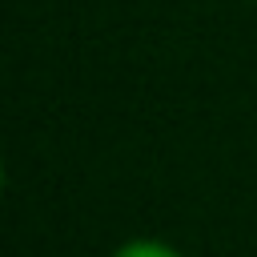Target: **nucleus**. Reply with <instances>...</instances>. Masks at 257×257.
Returning a JSON list of instances; mask_svg holds the SVG:
<instances>
[{"mask_svg": "<svg viewBox=\"0 0 257 257\" xmlns=\"http://www.w3.org/2000/svg\"><path fill=\"white\" fill-rule=\"evenodd\" d=\"M112 257H181V253H177L173 245L157 241V237H133V241L116 245V249H112Z\"/></svg>", "mask_w": 257, "mask_h": 257, "instance_id": "f257e3e1", "label": "nucleus"}]
</instances>
